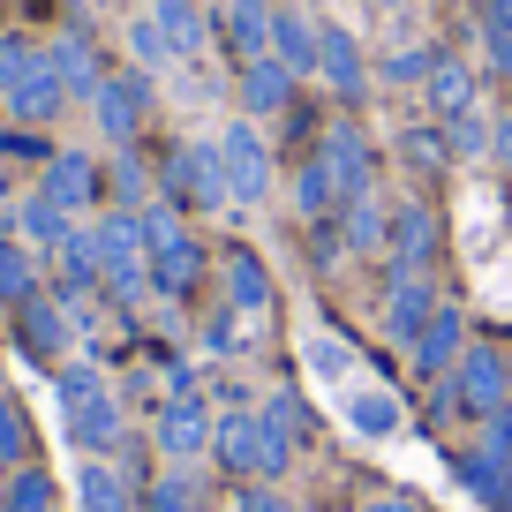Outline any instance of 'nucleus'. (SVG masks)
<instances>
[{
  "label": "nucleus",
  "instance_id": "obj_1",
  "mask_svg": "<svg viewBox=\"0 0 512 512\" xmlns=\"http://www.w3.org/2000/svg\"><path fill=\"white\" fill-rule=\"evenodd\" d=\"M302 445L279 430L264 407H219V430H211V467L226 482H287Z\"/></svg>",
  "mask_w": 512,
  "mask_h": 512
},
{
  "label": "nucleus",
  "instance_id": "obj_2",
  "mask_svg": "<svg viewBox=\"0 0 512 512\" xmlns=\"http://www.w3.org/2000/svg\"><path fill=\"white\" fill-rule=\"evenodd\" d=\"M151 174H159V196L174 211H226L234 204V189H226V159H219V136H181V144H166L159 159H151Z\"/></svg>",
  "mask_w": 512,
  "mask_h": 512
},
{
  "label": "nucleus",
  "instance_id": "obj_3",
  "mask_svg": "<svg viewBox=\"0 0 512 512\" xmlns=\"http://www.w3.org/2000/svg\"><path fill=\"white\" fill-rule=\"evenodd\" d=\"M211 430H219V407H211L204 392H174V400L151 407V452H159L166 467H204Z\"/></svg>",
  "mask_w": 512,
  "mask_h": 512
},
{
  "label": "nucleus",
  "instance_id": "obj_4",
  "mask_svg": "<svg viewBox=\"0 0 512 512\" xmlns=\"http://www.w3.org/2000/svg\"><path fill=\"white\" fill-rule=\"evenodd\" d=\"M219 159H226L234 204H264V196L279 189V151H272V136H264V121H249V113H234V121L219 128Z\"/></svg>",
  "mask_w": 512,
  "mask_h": 512
},
{
  "label": "nucleus",
  "instance_id": "obj_5",
  "mask_svg": "<svg viewBox=\"0 0 512 512\" xmlns=\"http://www.w3.org/2000/svg\"><path fill=\"white\" fill-rule=\"evenodd\" d=\"M151 98H159V91H151L144 68H113L83 113H91V128L106 136L113 151H121V144H144V128H151Z\"/></svg>",
  "mask_w": 512,
  "mask_h": 512
},
{
  "label": "nucleus",
  "instance_id": "obj_6",
  "mask_svg": "<svg viewBox=\"0 0 512 512\" xmlns=\"http://www.w3.org/2000/svg\"><path fill=\"white\" fill-rule=\"evenodd\" d=\"M38 196H53L68 219H98V211L113 204V196H106V159L83 151V144H61L46 159V174H38Z\"/></svg>",
  "mask_w": 512,
  "mask_h": 512
},
{
  "label": "nucleus",
  "instance_id": "obj_7",
  "mask_svg": "<svg viewBox=\"0 0 512 512\" xmlns=\"http://www.w3.org/2000/svg\"><path fill=\"white\" fill-rule=\"evenodd\" d=\"M445 256V219L430 196H400L392 204V241H384V272H437Z\"/></svg>",
  "mask_w": 512,
  "mask_h": 512
},
{
  "label": "nucleus",
  "instance_id": "obj_8",
  "mask_svg": "<svg viewBox=\"0 0 512 512\" xmlns=\"http://www.w3.org/2000/svg\"><path fill=\"white\" fill-rule=\"evenodd\" d=\"M317 83L339 98V106H369V91H377V76H369V53H362V38L347 31V23H332L324 16L317 23Z\"/></svg>",
  "mask_w": 512,
  "mask_h": 512
},
{
  "label": "nucleus",
  "instance_id": "obj_9",
  "mask_svg": "<svg viewBox=\"0 0 512 512\" xmlns=\"http://www.w3.org/2000/svg\"><path fill=\"white\" fill-rule=\"evenodd\" d=\"M61 430L68 445H76V460H113V452L128 445V400L121 392H91V400H68L61 407Z\"/></svg>",
  "mask_w": 512,
  "mask_h": 512
},
{
  "label": "nucleus",
  "instance_id": "obj_10",
  "mask_svg": "<svg viewBox=\"0 0 512 512\" xmlns=\"http://www.w3.org/2000/svg\"><path fill=\"white\" fill-rule=\"evenodd\" d=\"M445 309V279L437 272H384V302H377V317H384V339L392 347H415V332Z\"/></svg>",
  "mask_w": 512,
  "mask_h": 512
},
{
  "label": "nucleus",
  "instance_id": "obj_11",
  "mask_svg": "<svg viewBox=\"0 0 512 512\" xmlns=\"http://www.w3.org/2000/svg\"><path fill=\"white\" fill-rule=\"evenodd\" d=\"M16 317V347H23V362H38V369H61L68 362V347H76V317H68V302L61 294H31L23 309H8Z\"/></svg>",
  "mask_w": 512,
  "mask_h": 512
},
{
  "label": "nucleus",
  "instance_id": "obj_12",
  "mask_svg": "<svg viewBox=\"0 0 512 512\" xmlns=\"http://www.w3.org/2000/svg\"><path fill=\"white\" fill-rule=\"evenodd\" d=\"M219 302L234 309V317H272L279 279H272V264H264L256 241H226L219 249Z\"/></svg>",
  "mask_w": 512,
  "mask_h": 512
},
{
  "label": "nucleus",
  "instance_id": "obj_13",
  "mask_svg": "<svg viewBox=\"0 0 512 512\" xmlns=\"http://www.w3.org/2000/svg\"><path fill=\"white\" fill-rule=\"evenodd\" d=\"M452 392H460V415H467V422H490L497 407L512 400V377H505V347H490V339H467L460 369H452Z\"/></svg>",
  "mask_w": 512,
  "mask_h": 512
},
{
  "label": "nucleus",
  "instance_id": "obj_14",
  "mask_svg": "<svg viewBox=\"0 0 512 512\" xmlns=\"http://www.w3.org/2000/svg\"><path fill=\"white\" fill-rule=\"evenodd\" d=\"M309 151L332 166L339 196H369V189H377V144H369L362 121H324V136H317Z\"/></svg>",
  "mask_w": 512,
  "mask_h": 512
},
{
  "label": "nucleus",
  "instance_id": "obj_15",
  "mask_svg": "<svg viewBox=\"0 0 512 512\" xmlns=\"http://www.w3.org/2000/svg\"><path fill=\"white\" fill-rule=\"evenodd\" d=\"M46 53H53V68H61V83H68V98H76V106H91L98 83L113 76L106 53H98V38H91V16H68L61 31L46 38Z\"/></svg>",
  "mask_w": 512,
  "mask_h": 512
},
{
  "label": "nucleus",
  "instance_id": "obj_16",
  "mask_svg": "<svg viewBox=\"0 0 512 512\" xmlns=\"http://www.w3.org/2000/svg\"><path fill=\"white\" fill-rule=\"evenodd\" d=\"M294 98H302V76H294L279 53H264V61L234 68V106L249 113V121H287Z\"/></svg>",
  "mask_w": 512,
  "mask_h": 512
},
{
  "label": "nucleus",
  "instance_id": "obj_17",
  "mask_svg": "<svg viewBox=\"0 0 512 512\" xmlns=\"http://www.w3.org/2000/svg\"><path fill=\"white\" fill-rule=\"evenodd\" d=\"M460 354H467V309L445 294V309H437V317L415 332V347H407V369H415L422 384H437V377L460 369Z\"/></svg>",
  "mask_w": 512,
  "mask_h": 512
},
{
  "label": "nucleus",
  "instance_id": "obj_18",
  "mask_svg": "<svg viewBox=\"0 0 512 512\" xmlns=\"http://www.w3.org/2000/svg\"><path fill=\"white\" fill-rule=\"evenodd\" d=\"M272 16H279V0H226L219 8V53L234 68L264 61L272 53Z\"/></svg>",
  "mask_w": 512,
  "mask_h": 512
},
{
  "label": "nucleus",
  "instance_id": "obj_19",
  "mask_svg": "<svg viewBox=\"0 0 512 512\" xmlns=\"http://www.w3.org/2000/svg\"><path fill=\"white\" fill-rule=\"evenodd\" d=\"M0 106H8V121H16V128H53V121H61L68 106H76V98H68L61 68H53V53H46V61H38L31 76L16 83V91L0 98Z\"/></svg>",
  "mask_w": 512,
  "mask_h": 512
},
{
  "label": "nucleus",
  "instance_id": "obj_20",
  "mask_svg": "<svg viewBox=\"0 0 512 512\" xmlns=\"http://www.w3.org/2000/svg\"><path fill=\"white\" fill-rule=\"evenodd\" d=\"M452 475H460V490L475 497V505H490V512H512V460L497 445H460L452 452Z\"/></svg>",
  "mask_w": 512,
  "mask_h": 512
},
{
  "label": "nucleus",
  "instance_id": "obj_21",
  "mask_svg": "<svg viewBox=\"0 0 512 512\" xmlns=\"http://www.w3.org/2000/svg\"><path fill=\"white\" fill-rule=\"evenodd\" d=\"M151 16H159L174 61H204V53H219V16H211L204 0H151Z\"/></svg>",
  "mask_w": 512,
  "mask_h": 512
},
{
  "label": "nucleus",
  "instance_id": "obj_22",
  "mask_svg": "<svg viewBox=\"0 0 512 512\" xmlns=\"http://www.w3.org/2000/svg\"><path fill=\"white\" fill-rule=\"evenodd\" d=\"M76 226H83V219H68V211L53 204V196H38V189H23L16 204H8V234H16L23 249H38V256H53Z\"/></svg>",
  "mask_w": 512,
  "mask_h": 512
},
{
  "label": "nucleus",
  "instance_id": "obj_23",
  "mask_svg": "<svg viewBox=\"0 0 512 512\" xmlns=\"http://www.w3.org/2000/svg\"><path fill=\"white\" fill-rule=\"evenodd\" d=\"M68 505H76V512H144V505H136V482L121 475V460H76Z\"/></svg>",
  "mask_w": 512,
  "mask_h": 512
},
{
  "label": "nucleus",
  "instance_id": "obj_24",
  "mask_svg": "<svg viewBox=\"0 0 512 512\" xmlns=\"http://www.w3.org/2000/svg\"><path fill=\"white\" fill-rule=\"evenodd\" d=\"M339 415H347V430H354V437H369V445H377V437H400V430H407L400 392H384V384H354Z\"/></svg>",
  "mask_w": 512,
  "mask_h": 512
},
{
  "label": "nucleus",
  "instance_id": "obj_25",
  "mask_svg": "<svg viewBox=\"0 0 512 512\" xmlns=\"http://www.w3.org/2000/svg\"><path fill=\"white\" fill-rule=\"evenodd\" d=\"M339 226H347V256H377L384 264V241H392V204H384V189L347 196V204H339Z\"/></svg>",
  "mask_w": 512,
  "mask_h": 512
},
{
  "label": "nucleus",
  "instance_id": "obj_26",
  "mask_svg": "<svg viewBox=\"0 0 512 512\" xmlns=\"http://www.w3.org/2000/svg\"><path fill=\"white\" fill-rule=\"evenodd\" d=\"M287 204H294V219H339V204H347V196H339V181H332V166L317 159V151H302V166H294V189H287Z\"/></svg>",
  "mask_w": 512,
  "mask_h": 512
},
{
  "label": "nucleus",
  "instance_id": "obj_27",
  "mask_svg": "<svg viewBox=\"0 0 512 512\" xmlns=\"http://www.w3.org/2000/svg\"><path fill=\"white\" fill-rule=\"evenodd\" d=\"M31 294H46V256L23 249L16 234H0V309H23Z\"/></svg>",
  "mask_w": 512,
  "mask_h": 512
},
{
  "label": "nucleus",
  "instance_id": "obj_28",
  "mask_svg": "<svg viewBox=\"0 0 512 512\" xmlns=\"http://www.w3.org/2000/svg\"><path fill=\"white\" fill-rule=\"evenodd\" d=\"M106 196L121 211H144L151 196H159V174H151V159H144V144H121L106 159Z\"/></svg>",
  "mask_w": 512,
  "mask_h": 512
},
{
  "label": "nucleus",
  "instance_id": "obj_29",
  "mask_svg": "<svg viewBox=\"0 0 512 512\" xmlns=\"http://www.w3.org/2000/svg\"><path fill=\"white\" fill-rule=\"evenodd\" d=\"M317 23H324V16H309V8H279V16H272V53H279L302 83L317 76Z\"/></svg>",
  "mask_w": 512,
  "mask_h": 512
},
{
  "label": "nucleus",
  "instance_id": "obj_30",
  "mask_svg": "<svg viewBox=\"0 0 512 512\" xmlns=\"http://www.w3.org/2000/svg\"><path fill=\"white\" fill-rule=\"evenodd\" d=\"M422 98H430V113H437V121H452V113L482 106V98H475V68H467V61H452V53H445V61L430 68V83H422Z\"/></svg>",
  "mask_w": 512,
  "mask_h": 512
},
{
  "label": "nucleus",
  "instance_id": "obj_31",
  "mask_svg": "<svg viewBox=\"0 0 512 512\" xmlns=\"http://www.w3.org/2000/svg\"><path fill=\"white\" fill-rule=\"evenodd\" d=\"M136 505L144 512H204V475H196V467H159Z\"/></svg>",
  "mask_w": 512,
  "mask_h": 512
},
{
  "label": "nucleus",
  "instance_id": "obj_32",
  "mask_svg": "<svg viewBox=\"0 0 512 512\" xmlns=\"http://www.w3.org/2000/svg\"><path fill=\"white\" fill-rule=\"evenodd\" d=\"M256 407H264V415H272L279 422V430H287L294 437V445H317V437H324V422H317V407H309L302 400V392H294V384H279V392H264V400H256Z\"/></svg>",
  "mask_w": 512,
  "mask_h": 512
},
{
  "label": "nucleus",
  "instance_id": "obj_33",
  "mask_svg": "<svg viewBox=\"0 0 512 512\" xmlns=\"http://www.w3.org/2000/svg\"><path fill=\"white\" fill-rule=\"evenodd\" d=\"M445 128V151L452 159H490V136H497V113H482V106H467V113H452V121H437Z\"/></svg>",
  "mask_w": 512,
  "mask_h": 512
},
{
  "label": "nucleus",
  "instance_id": "obj_34",
  "mask_svg": "<svg viewBox=\"0 0 512 512\" xmlns=\"http://www.w3.org/2000/svg\"><path fill=\"white\" fill-rule=\"evenodd\" d=\"M23 460H31V415H23V400L0 384V482L16 475Z\"/></svg>",
  "mask_w": 512,
  "mask_h": 512
},
{
  "label": "nucleus",
  "instance_id": "obj_35",
  "mask_svg": "<svg viewBox=\"0 0 512 512\" xmlns=\"http://www.w3.org/2000/svg\"><path fill=\"white\" fill-rule=\"evenodd\" d=\"M128 68H144V76H159V68H174V46H166V31H159V16H128Z\"/></svg>",
  "mask_w": 512,
  "mask_h": 512
},
{
  "label": "nucleus",
  "instance_id": "obj_36",
  "mask_svg": "<svg viewBox=\"0 0 512 512\" xmlns=\"http://www.w3.org/2000/svg\"><path fill=\"white\" fill-rule=\"evenodd\" d=\"M38 61H46V38H31L23 23H16V31H0V98L16 91V83L31 76Z\"/></svg>",
  "mask_w": 512,
  "mask_h": 512
},
{
  "label": "nucleus",
  "instance_id": "obj_37",
  "mask_svg": "<svg viewBox=\"0 0 512 512\" xmlns=\"http://www.w3.org/2000/svg\"><path fill=\"white\" fill-rule=\"evenodd\" d=\"M302 369H309L317 384H339V377L354 369V347H347L339 332H309V339H302Z\"/></svg>",
  "mask_w": 512,
  "mask_h": 512
},
{
  "label": "nucleus",
  "instance_id": "obj_38",
  "mask_svg": "<svg viewBox=\"0 0 512 512\" xmlns=\"http://www.w3.org/2000/svg\"><path fill=\"white\" fill-rule=\"evenodd\" d=\"M437 61H445V46H400V53H384V91H422Z\"/></svg>",
  "mask_w": 512,
  "mask_h": 512
},
{
  "label": "nucleus",
  "instance_id": "obj_39",
  "mask_svg": "<svg viewBox=\"0 0 512 512\" xmlns=\"http://www.w3.org/2000/svg\"><path fill=\"white\" fill-rule=\"evenodd\" d=\"M400 159L415 166L422 181H437V174L452 166V151H445V128H407V136H400Z\"/></svg>",
  "mask_w": 512,
  "mask_h": 512
},
{
  "label": "nucleus",
  "instance_id": "obj_40",
  "mask_svg": "<svg viewBox=\"0 0 512 512\" xmlns=\"http://www.w3.org/2000/svg\"><path fill=\"white\" fill-rule=\"evenodd\" d=\"M302 241H309V272H339L347 264V226L339 219H309Z\"/></svg>",
  "mask_w": 512,
  "mask_h": 512
},
{
  "label": "nucleus",
  "instance_id": "obj_41",
  "mask_svg": "<svg viewBox=\"0 0 512 512\" xmlns=\"http://www.w3.org/2000/svg\"><path fill=\"white\" fill-rule=\"evenodd\" d=\"M53 151H61V144H46L38 128H16V121L0 128V159H8V166H38V174H46V159H53Z\"/></svg>",
  "mask_w": 512,
  "mask_h": 512
},
{
  "label": "nucleus",
  "instance_id": "obj_42",
  "mask_svg": "<svg viewBox=\"0 0 512 512\" xmlns=\"http://www.w3.org/2000/svg\"><path fill=\"white\" fill-rule=\"evenodd\" d=\"M53 392H61V407H68V400H91V392H113V384H106L98 362H76V354H68V362L53 369Z\"/></svg>",
  "mask_w": 512,
  "mask_h": 512
},
{
  "label": "nucleus",
  "instance_id": "obj_43",
  "mask_svg": "<svg viewBox=\"0 0 512 512\" xmlns=\"http://www.w3.org/2000/svg\"><path fill=\"white\" fill-rule=\"evenodd\" d=\"M234 512H302L279 482H241V497H234Z\"/></svg>",
  "mask_w": 512,
  "mask_h": 512
},
{
  "label": "nucleus",
  "instance_id": "obj_44",
  "mask_svg": "<svg viewBox=\"0 0 512 512\" xmlns=\"http://www.w3.org/2000/svg\"><path fill=\"white\" fill-rule=\"evenodd\" d=\"M234 332H241V317H234V309L219 302V309L204 317V347H211V354H234Z\"/></svg>",
  "mask_w": 512,
  "mask_h": 512
},
{
  "label": "nucleus",
  "instance_id": "obj_45",
  "mask_svg": "<svg viewBox=\"0 0 512 512\" xmlns=\"http://www.w3.org/2000/svg\"><path fill=\"white\" fill-rule=\"evenodd\" d=\"M475 437H482V445H497V452H505V460H512V400L497 407L490 422H475Z\"/></svg>",
  "mask_w": 512,
  "mask_h": 512
},
{
  "label": "nucleus",
  "instance_id": "obj_46",
  "mask_svg": "<svg viewBox=\"0 0 512 512\" xmlns=\"http://www.w3.org/2000/svg\"><path fill=\"white\" fill-rule=\"evenodd\" d=\"M482 53H490V76L512 83V38H505V31H482Z\"/></svg>",
  "mask_w": 512,
  "mask_h": 512
},
{
  "label": "nucleus",
  "instance_id": "obj_47",
  "mask_svg": "<svg viewBox=\"0 0 512 512\" xmlns=\"http://www.w3.org/2000/svg\"><path fill=\"white\" fill-rule=\"evenodd\" d=\"M354 512H422V505H415L407 490H369V497H362Z\"/></svg>",
  "mask_w": 512,
  "mask_h": 512
},
{
  "label": "nucleus",
  "instance_id": "obj_48",
  "mask_svg": "<svg viewBox=\"0 0 512 512\" xmlns=\"http://www.w3.org/2000/svg\"><path fill=\"white\" fill-rule=\"evenodd\" d=\"M475 23H482V31H505V38H512V0H482Z\"/></svg>",
  "mask_w": 512,
  "mask_h": 512
},
{
  "label": "nucleus",
  "instance_id": "obj_49",
  "mask_svg": "<svg viewBox=\"0 0 512 512\" xmlns=\"http://www.w3.org/2000/svg\"><path fill=\"white\" fill-rule=\"evenodd\" d=\"M490 159L505 166V181H512V113H497V136H490Z\"/></svg>",
  "mask_w": 512,
  "mask_h": 512
},
{
  "label": "nucleus",
  "instance_id": "obj_50",
  "mask_svg": "<svg viewBox=\"0 0 512 512\" xmlns=\"http://www.w3.org/2000/svg\"><path fill=\"white\" fill-rule=\"evenodd\" d=\"M400 8H415V0H377V16H400Z\"/></svg>",
  "mask_w": 512,
  "mask_h": 512
},
{
  "label": "nucleus",
  "instance_id": "obj_51",
  "mask_svg": "<svg viewBox=\"0 0 512 512\" xmlns=\"http://www.w3.org/2000/svg\"><path fill=\"white\" fill-rule=\"evenodd\" d=\"M91 8H121V0H76V16H91Z\"/></svg>",
  "mask_w": 512,
  "mask_h": 512
},
{
  "label": "nucleus",
  "instance_id": "obj_52",
  "mask_svg": "<svg viewBox=\"0 0 512 512\" xmlns=\"http://www.w3.org/2000/svg\"><path fill=\"white\" fill-rule=\"evenodd\" d=\"M0 128H8V106H0Z\"/></svg>",
  "mask_w": 512,
  "mask_h": 512
},
{
  "label": "nucleus",
  "instance_id": "obj_53",
  "mask_svg": "<svg viewBox=\"0 0 512 512\" xmlns=\"http://www.w3.org/2000/svg\"><path fill=\"white\" fill-rule=\"evenodd\" d=\"M505 377H512V354H505Z\"/></svg>",
  "mask_w": 512,
  "mask_h": 512
}]
</instances>
